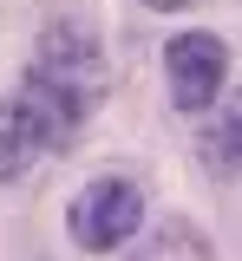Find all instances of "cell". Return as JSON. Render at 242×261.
<instances>
[{"label":"cell","mask_w":242,"mask_h":261,"mask_svg":"<svg viewBox=\"0 0 242 261\" xmlns=\"http://www.w3.org/2000/svg\"><path fill=\"white\" fill-rule=\"evenodd\" d=\"M27 72L46 79V85H59L66 98H79L85 111H99V98H105V39L85 20L59 13V20L39 27V46H33V65Z\"/></svg>","instance_id":"obj_1"},{"label":"cell","mask_w":242,"mask_h":261,"mask_svg":"<svg viewBox=\"0 0 242 261\" xmlns=\"http://www.w3.org/2000/svg\"><path fill=\"white\" fill-rule=\"evenodd\" d=\"M138 228H144V190L131 176H92L72 196V242L92 248V255L125 248Z\"/></svg>","instance_id":"obj_2"},{"label":"cell","mask_w":242,"mask_h":261,"mask_svg":"<svg viewBox=\"0 0 242 261\" xmlns=\"http://www.w3.org/2000/svg\"><path fill=\"white\" fill-rule=\"evenodd\" d=\"M164 85H171L177 111L209 118L223 105V92H229V46L216 33H177L164 46Z\"/></svg>","instance_id":"obj_3"},{"label":"cell","mask_w":242,"mask_h":261,"mask_svg":"<svg viewBox=\"0 0 242 261\" xmlns=\"http://www.w3.org/2000/svg\"><path fill=\"white\" fill-rule=\"evenodd\" d=\"M197 163H203L209 176H242V85H236V92H223V105L203 118Z\"/></svg>","instance_id":"obj_4"},{"label":"cell","mask_w":242,"mask_h":261,"mask_svg":"<svg viewBox=\"0 0 242 261\" xmlns=\"http://www.w3.org/2000/svg\"><path fill=\"white\" fill-rule=\"evenodd\" d=\"M39 150H53V144H46V130H39V118L20 105V98H0V183H7V176H20Z\"/></svg>","instance_id":"obj_5"},{"label":"cell","mask_w":242,"mask_h":261,"mask_svg":"<svg viewBox=\"0 0 242 261\" xmlns=\"http://www.w3.org/2000/svg\"><path fill=\"white\" fill-rule=\"evenodd\" d=\"M144 7H157V13H183V7H197V0H144Z\"/></svg>","instance_id":"obj_6"}]
</instances>
